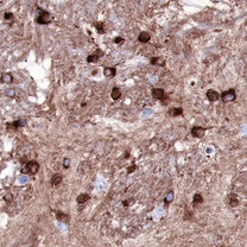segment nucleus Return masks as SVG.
I'll use <instances>...</instances> for the list:
<instances>
[{"instance_id": "f257e3e1", "label": "nucleus", "mask_w": 247, "mask_h": 247, "mask_svg": "<svg viewBox=\"0 0 247 247\" xmlns=\"http://www.w3.org/2000/svg\"><path fill=\"white\" fill-rule=\"evenodd\" d=\"M38 170H39V164H38V162H36V161H30V162H27L25 165H23L21 166V173L23 175H36L37 172H38Z\"/></svg>"}, {"instance_id": "f03ea898", "label": "nucleus", "mask_w": 247, "mask_h": 247, "mask_svg": "<svg viewBox=\"0 0 247 247\" xmlns=\"http://www.w3.org/2000/svg\"><path fill=\"white\" fill-rule=\"evenodd\" d=\"M37 11L39 12L37 14V17H36V23L37 24H39V25H46V24H50L51 23L52 17H51V14L48 11H45V10H43L41 7H38Z\"/></svg>"}, {"instance_id": "7ed1b4c3", "label": "nucleus", "mask_w": 247, "mask_h": 247, "mask_svg": "<svg viewBox=\"0 0 247 247\" xmlns=\"http://www.w3.org/2000/svg\"><path fill=\"white\" fill-rule=\"evenodd\" d=\"M220 98L222 99V101L225 104H228V102H232L236 99V93L234 89H228V90H225L220 94Z\"/></svg>"}, {"instance_id": "20e7f679", "label": "nucleus", "mask_w": 247, "mask_h": 247, "mask_svg": "<svg viewBox=\"0 0 247 247\" xmlns=\"http://www.w3.org/2000/svg\"><path fill=\"white\" fill-rule=\"evenodd\" d=\"M26 125V119H18L14 120L12 122H7L6 124V128L10 131H17L18 128H21Z\"/></svg>"}, {"instance_id": "39448f33", "label": "nucleus", "mask_w": 247, "mask_h": 247, "mask_svg": "<svg viewBox=\"0 0 247 247\" xmlns=\"http://www.w3.org/2000/svg\"><path fill=\"white\" fill-rule=\"evenodd\" d=\"M56 219H57V221H59V222L69 223V222H70V215L67 214V213L61 211V210H57V211H56Z\"/></svg>"}, {"instance_id": "423d86ee", "label": "nucleus", "mask_w": 247, "mask_h": 247, "mask_svg": "<svg viewBox=\"0 0 247 247\" xmlns=\"http://www.w3.org/2000/svg\"><path fill=\"white\" fill-rule=\"evenodd\" d=\"M204 133H206V128L202 127V126H194L191 128V134L195 138H198V139L200 138H203L204 137Z\"/></svg>"}, {"instance_id": "0eeeda50", "label": "nucleus", "mask_w": 247, "mask_h": 247, "mask_svg": "<svg viewBox=\"0 0 247 247\" xmlns=\"http://www.w3.org/2000/svg\"><path fill=\"white\" fill-rule=\"evenodd\" d=\"M219 98H220V95H219V93L216 91V90H214V89H209V90L207 91V99H208L210 102H215V101H218V100H219Z\"/></svg>"}, {"instance_id": "6e6552de", "label": "nucleus", "mask_w": 247, "mask_h": 247, "mask_svg": "<svg viewBox=\"0 0 247 247\" xmlns=\"http://www.w3.org/2000/svg\"><path fill=\"white\" fill-rule=\"evenodd\" d=\"M151 94L154 99H157V100H161L164 95H165V90L163 88H153L152 91H151Z\"/></svg>"}, {"instance_id": "1a4fd4ad", "label": "nucleus", "mask_w": 247, "mask_h": 247, "mask_svg": "<svg viewBox=\"0 0 247 247\" xmlns=\"http://www.w3.org/2000/svg\"><path fill=\"white\" fill-rule=\"evenodd\" d=\"M62 181H63V176H62L61 173H55L51 179H50V183L52 187H57V185H59L62 183Z\"/></svg>"}, {"instance_id": "9d476101", "label": "nucleus", "mask_w": 247, "mask_h": 247, "mask_svg": "<svg viewBox=\"0 0 247 247\" xmlns=\"http://www.w3.org/2000/svg\"><path fill=\"white\" fill-rule=\"evenodd\" d=\"M115 74H116V69L115 68H113V67H106V68H104V75L106 77L112 79V77L115 76Z\"/></svg>"}, {"instance_id": "9b49d317", "label": "nucleus", "mask_w": 247, "mask_h": 247, "mask_svg": "<svg viewBox=\"0 0 247 247\" xmlns=\"http://www.w3.org/2000/svg\"><path fill=\"white\" fill-rule=\"evenodd\" d=\"M239 196L235 195V194H229L228 195V204L231 207H236L239 204Z\"/></svg>"}, {"instance_id": "f8f14e48", "label": "nucleus", "mask_w": 247, "mask_h": 247, "mask_svg": "<svg viewBox=\"0 0 247 247\" xmlns=\"http://www.w3.org/2000/svg\"><path fill=\"white\" fill-rule=\"evenodd\" d=\"M150 62H151V64H153V66H159V67H164V66H165V61H164V58H163V57H159V56H157V57H152Z\"/></svg>"}, {"instance_id": "ddd939ff", "label": "nucleus", "mask_w": 247, "mask_h": 247, "mask_svg": "<svg viewBox=\"0 0 247 247\" xmlns=\"http://www.w3.org/2000/svg\"><path fill=\"white\" fill-rule=\"evenodd\" d=\"M150 39H151V35L148 32H146V31H143L138 36V41L140 43H147V42H150Z\"/></svg>"}, {"instance_id": "4468645a", "label": "nucleus", "mask_w": 247, "mask_h": 247, "mask_svg": "<svg viewBox=\"0 0 247 247\" xmlns=\"http://www.w3.org/2000/svg\"><path fill=\"white\" fill-rule=\"evenodd\" d=\"M203 196L200 194V193H197V194H195L194 195V197H193V206L196 208V207H198L200 204H202L203 203Z\"/></svg>"}, {"instance_id": "2eb2a0df", "label": "nucleus", "mask_w": 247, "mask_h": 247, "mask_svg": "<svg viewBox=\"0 0 247 247\" xmlns=\"http://www.w3.org/2000/svg\"><path fill=\"white\" fill-rule=\"evenodd\" d=\"M0 81H1L3 83H5V84H10L13 81V76H12L11 73H5V74L1 75V77H0Z\"/></svg>"}, {"instance_id": "dca6fc26", "label": "nucleus", "mask_w": 247, "mask_h": 247, "mask_svg": "<svg viewBox=\"0 0 247 247\" xmlns=\"http://www.w3.org/2000/svg\"><path fill=\"white\" fill-rule=\"evenodd\" d=\"M168 113H169V115H171V116H179V115H183V108H182V107L170 108Z\"/></svg>"}, {"instance_id": "f3484780", "label": "nucleus", "mask_w": 247, "mask_h": 247, "mask_svg": "<svg viewBox=\"0 0 247 247\" xmlns=\"http://www.w3.org/2000/svg\"><path fill=\"white\" fill-rule=\"evenodd\" d=\"M89 198H90V196H89L88 194L83 193V194H80V195L76 197V202H77L79 204H84Z\"/></svg>"}, {"instance_id": "a211bd4d", "label": "nucleus", "mask_w": 247, "mask_h": 247, "mask_svg": "<svg viewBox=\"0 0 247 247\" xmlns=\"http://www.w3.org/2000/svg\"><path fill=\"white\" fill-rule=\"evenodd\" d=\"M111 96L113 100H119L121 98V90L118 88V87H114L112 89V93H111Z\"/></svg>"}, {"instance_id": "6ab92c4d", "label": "nucleus", "mask_w": 247, "mask_h": 247, "mask_svg": "<svg viewBox=\"0 0 247 247\" xmlns=\"http://www.w3.org/2000/svg\"><path fill=\"white\" fill-rule=\"evenodd\" d=\"M94 26H95L96 31H98L100 35H104V34H105V25H104L102 21H96V23H94Z\"/></svg>"}, {"instance_id": "aec40b11", "label": "nucleus", "mask_w": 247, "mask_h": 247, "mask_svg": "<svg viewBox=\"0 0 247 247\" xmlns=\"http://www.w3.org/2000/svg\"><path fill=\"white\" fill-rule=\"evenodd\" d=\"M173 198H175V194H173V191H172V190H170V191L166 194L165 198H164V203L168 206V204H170V203L173 201Z\"/></svg>"}, {"instance_id": "412c9836", "label": "nucleus", "mask_w": 247, "mask_h": 247, "mask_svg": "<svg viewBox=\"0 0 247 247\" xmlns=\"http://www.w3.org/2000/svg\"><path fill=\"white\" fill-rule=\"evenodd\" d=\"M99 56L96 55V54H91V55H89L88 57H87V62L88 63H95V62H98L99 61Z\"/></svg>"}, {"instance_id": "4be33fe9", "label": "nucleus", "mask_w": 247, "mask_h": 247, "mask_svg": "<svg viewBox=\"0 0 247 247\" xmlns=\"http://www.w3.org/2000/svg\"><path fill=\"white\" fill-rule=\"evenodd\" d=\"M136 203V198L134 197H131V198H127V200H125L122 202V206L124 207H130L131 204H134Z\"/></svg>"}, {"instance_id": "5701e85b", "label": "nucleus", "mask_w": 247, "mask_h": 247, "mask_svg": "<svg viewBox=\"0 0 247 247\" xmlns=\"http://www.w3.org/2000/svg\"><path fill=\"white\" fill-rule=\"evenodd\" d=\"M4 19H5L6 21H12V20L14 19V14H13L12 12H6V13L4 14Z\"/></svg>"}, {"instance_id": "b1692460", "label": "nucleus", "mask_w": 247, "mask_h": 247, "mask_svg": "<svg viewBox=\"0 0 247 247\" xmlns=\"http://www.w3.org/2000/svg\"><path fill=\"white\" fill-rule=\"evenodd\" d=\"M161 102H162V105H163V106H168V105H169V102H170V96L165 94V95L161 99Z\"/></svg>"}, {"instance_id": "393cba45", "label": "nucleus", "mask_w": 247, "mask_h": 247, "mask_svg": "<svg viewBox=\"0 0 247 247\" xmlns=\"http://www.w3.org/2000/svg\"><path fill=\"white\" fill-rule=\"evenodd\" d=\"M4 200H5L6 202H12V200H13L12 194H11V193H6V194L4 195Z\"/></svg>"}, {"instance_id": "a878e982", "label": "nucleus", "mask_w": 247, "mask_h": 247, "mask_svg": "<svg viewBox=\"0 0 247 247\" xmlns=\"http://www.w3.org/2000/svg\"><path fill=\"white\" fill-rule=\"evenodd\" d=\"M191 216H193L191 211H189V209L187 208V209H185V214H184V220H190Z\"/></svg>"}, {"instance_id": "bb28decb", "label": "nucleus", "mask_w": 247, "mask_h": 247, "mask_svg": "<svg viewBox=\"0 0 247 247\" xmlns=\"http://www.w3.org/2000/svg\"><path fill=\"white\" fill-rule=\"evenodd\" d=\"M70 158H64L63 159V166H64V169H69L70 168Z\"/></svg>"}, {"instance_id": "cd10ccee", "label": "nucleus", "mask_w": 247, "mask_h": 247, "mask_svg": "<svg viewBox=\"0 0 247 247\" xmlns=\"http://www.w3.org/2000/svg\"><path fill=\"white\" fill-rule=\"evenodd\" d=\"M5 95H6V96H11V98H13V96L16 95V91H14L13 89H10V90H6V91H5Z\"/></svg>"}, {"instance_id": "c85d7f7f", "label": "nucleus", "mask_w": 247, "mask_h": 247, "mask_svg": "<svg viewBox=\"0 0 247 247\" xmlns=\"http://www.w3.org/2000/svg\"><path fill=\"white\" fill-rule=\"evenodd\" d=\"M124 42H125V39H124L122 37H120V36H118V37L114 38V43H115V44H121V43H124Z\"/></svg>"}, {"instance_id": "c756f323", "label": "nucleus", "mask_w": 247, "mask_h": 247, "mask_svg": "<svg viewBox=\"0 0 247 247\" xmlns=\"http://www.w3.org/2000/svg\"><path fill=\"white\" fill-rule=\"evenodd\" d=\"M136 170H137V165H131V166L127 168V173H132V172H134Z\"/></svg>"}, {"instance_id": "7c9ffc66", "label": "nucleus", "mask_w": 247, "mask_h": 247, "mask_svg": "<svg viewBox=\"0 0 247 247\" xmlns=\"http://www.w3.org/2000/svg\"><path fill=\"white\" fill-rule=\"evenodd\" d=\"M95 54H96V55H98V56H99V57H102V56H104V55H105V54H104V52H102V51H101V50H100V49H98V50H96V52H95Z\"/></svg>"}]
</instances>
